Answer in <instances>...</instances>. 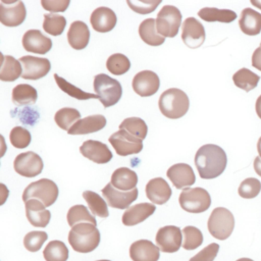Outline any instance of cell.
Instances as JSON below:
<instances>
[{
    "label": "cell",
    "mask_w": 261,
    "mask_h": 261,
    "mask_svg": "<svg viewBox=\"0 0 261 261\" xmlns=\"http://www.w3.org/2000/svg\"><path fill=\"white\" fill-rule=\"evenodd\" d=\"M102 195L106 199L107 204L116 209H126L129 207V205L137 200L138 198V189L135 188L134 190L123 192L115 189L111 182L107 184L102 189Z\"/></svg>",
    "instance_id": "5bb4252c"
},
{
    "label": "cell",
    "mask_w": 261,
    "mask_h": 261,
    "mask_svg": "<svg viewBox=\"0 0 261 261\" xmlns=\"http://www.w3.org/2000/svg\"><path fill=\"white\" fill-rule=\"evenodd\" d=\"M218 251L219 245L216 243H211L193 256L189 261H213L216 258Z\"/></svg>",
    "instance_id": "7dc6e473"
},
{
    "label": "cell",
    "mask_w": 261,
    "mask_h": 261,
    "mask_svg": "<svg viewBox=\"0 0 261 261\" xmlns=\"http://www.w3.org/2000/svg\"><path fill=\"white\" fill-rule=\"evenodd\" d=\"M147 198L158 205L165 204L171 197L172 191L168 182L162 177H155L150 179L145 188Z\"/></svg>",
    "instance_id": "ffe728a7"
},
{
    "label": "cell",
    "mask_w": 261,
    "mask_h": 261,
    "mask_svg": "<svg viewBox=\"0 0 261 261\" xmlns=\"http://www.w3.org/2000/svg\"><path fill=\"white\" fill-rule=\"evenodd\" d=\"M22 74V66L19 60L11 55H2L0 80L2 82H13Z\"/></svg>",
    "instance_id": "f546056e"
},
{
    "label": "cell",
    "mask_w": 261,
    "mask_h": 261,
    "mask_svg": "<svg viewBox=\"0 0 261 261\" xmlns=\"http://www.w3.org/2000/svg\"><path fill=\"white\" fill-rule=\"evenodd\" d=\"M25 215L29 222L36 227H45L51 219V213L39 200H29L25 203Z\"/></svg>",
    "instance_id": "603a6c76"
},
{
    "label": "cell",
    "mask_w": 261,
    "mask_h": 261,
    "mask_svg": "<svg viewBox=\"0 0 261 261\" xmlns=\"http://www.w3.org/2000/svg\"><path fill=\"white\" fill-rule=\"evenodd\" d=\"M66 25V18L59 14H44L43 30L52 36H59L63 33Z\"/></svg>",
    "instance_id": "ab89813d"
},
{
    "label": "cell",
    "mask_w": 261,
    "mask_h": 261,
    "mask_svg": "<svg viewBox=\"0 0 261 261\" xmlns=\"http://www.w3.org/2000/svg\"><path fill=\"white\" fill-rule=\"evenodd\" d=\"M198 16L208 22L220 21L231 22L237 18V13L230 9H219L215 7H204L198 11Z\"/></svg>",
    "instance_id": "4dcf8cb0"
},
{
    "label": "cell",
    "mask_w": 261,
    "mask_h": 261,
    "mask_svg": "<svg viewBox=\"0 0 261 261\" xmlns=\"http://www.w3.org/2000/svg\"><path fill=\"white\" fill-rule=\"evenodd\" d=\"M184 243L182 248L186 250H194L202 245L203 234L201 230L195 226L188 225L182 229Z\"/></svg>",
    "instance_id": "b9f144b4"
},
{
    "label": "cell",
    "mask_w": 261,
    "mask_h": 261,
    "mask_svg": "<svg viewBox=\"0 0 261 261\" xmlns=\"http://www.w3.org/2000/svg\"><path fill=\"white\" fill-rule=\"evenodd\" d=\"M232 81L238 88L249 92L257 87L260 81V76L252 70L243 67L232 75Z\"/></svg>",
    "instance_id": "d6a6232c"
},
{
    "label": "cell",
    "mask_w": 261,
    "mask_h": 261,
    "mask_svg": "<svg viewBox=\"0 0 261 261\" xmlns=\"http://www.w3.org/2000/svg\"><path fill=\"white\" fill-rule=\"evenodd\" d=\"M155 205L150 203H140L130 206L122 214V223L126 226L137 225L146 220L149 216H151L155 212Z\"/></svg>",
    "instance_id": "cb8c5ba5"
},
{
    "label": "cell",
    "mask_w": 261,
    "mask_h": 261,
    "mask_svg": "<svg viewBox=\"0 0 261 261\" xmlns=\"http://www.w3.org/2000/svg\"><path fill=\"white\" fill-rule=\"evenodd\" d=\"M22 66L21 77L24 80H39L47 75L51 69V63L47 58L24 55L19 58Z\"/></svg>",
    "instance_id": "7c38bea8"
},
{
    "label": "cell",
    "mask_w": 261,
    "mask_h": 261,
    "mask_svg": "<svg viewBox=\"0 0 261 261\" xmlns=\"http://www.w3.org/2000/svg\"><path fill=\"white\" fill-rule=\"evenodd\" d=\"M68 243L79 253H90L100 243V231L96 225L88 222L75 224L68 233Z\"/></svg>",
    "instance_id": "7a4b0ae2"
},
{
    "label": "cell",
    "mask_w": 261,
    "mask_h": 261,
    "mask_svg": "<svg viewBox=\"0 0 261 261\" xmlns=\"http://www.w3.org/2000/svg\"><path fill=\"white\" fill-rule=\"evenodd\" d=\"M22 46L28 52L46 54L52 48V40L39 30H29L22 36Z\"/></svg>",
    "instance_id": "ac0fdd59"
},
{
    "label": "cell",
    "mask_w": 261,
    "mask_h": 261,
    "mask_svg": "<svg viewBox=\"0 0 261 261\" xmlns=\"http://www.w3.org/2000/svg\"><path fill=\"white\" fill-rule=\"evenodd\" d=\"M90 22L96 32L108 33L114 29L117 22V16L115 12L109 7L101 6L92 12L90 16Z\"/></svg>",
    "instance_id": "44dd1931"
},
{
    "label": "cell",
    "mask_w": 261,
    "mask_h": 261,
    "mask_svg": "<svg viewBox=\"0 0 261 261\" xmlns=\"http://www.w3.org/2000/svg\"><path fill=\"white\" fill-rule=\"evenodd\" d=\"M69 0H41L44 9L51 12H63L69 5Z\"/></svg>",
    "instance_id": "c3c4849f"
},
{
    "label": "cell",
    "mask_w": 261,
    "mask_h": 261,
    "mask_svg": "<svg viewBox=\"0 0 261 261\" xmlns=\"http://www.w3.org/2000/svg\"><path fill=\"white\" fill-rule=\"evenodd\" d=\"M32 137L30 132L22 126H14L9 134L11 145L17 149H23L31 143Z\"/></svg>",
    "instance_id": "f6af8a7d"
},
{
    "label": "cell",
    "mask_w": 261,
    "mask_h": 261,
    "mask_svg": "<svg viewBox=\"0 0 261 261\" xmlns=\"http://www.w3.org/2000/svg\"><path fill=\"white\" fill-rule=\"evenodd\" d=\"M166 175L176 189H187L196 181L193 168L187 163L173 164L167 169Z\"/></svg>",
    "instance_id": "d6986e66"
},
{
    "label": "cell",
    "mask_w": 261,
    "mask_h": 261,
    "mask_svg": "<svg viewBox=\"0 0 261 261\" xmlns=\"http://www.w3.org/2000/svg\"><path fill=\"white\" fill-rule=\"evenodd\" d=\"M205 29L195 17H188L182 22L181 40L191 49L200 47L205 41Z\"/></svg>",
    "instance_id": "9a60e30c"
},
{
    "label": "cell",
    "mask_w": 261,
    "mask_h": 261,
    "mask_svg": "<svg viewBox=\"0 0 261 261\" xmlns=\"http://www.w3.org/2000/svg\"><path fill=\"white\" fill-rule=\"evenodd\" d=\"M13 167L16 173L24 177H35L39 175L43 168L44 163L42 158L33 151H28L18 154L14 161Z\"/></svg>",
    "instance_id": "30bf717a"
},
{
    "label": "cell",
    "mask_w": 261,
    "mask_h": 261,
    "mask_svg": "<svg viewBox=\"0 0 261 261\" xmlns=\"http://www.w3.org/2000/svg\"><path fill=\"white\" fill-rule=\"evenodd\" d=\"M180 207L190 213H201L211 205V197L203 188H187L178 197Z\"/></svg>",
    "instance_id": "52a82bcc"
},
{
    "label": "cell",
    "mask_w": 261,
    "mask_h": 261,
    "mask_svg": "<svg viewBox=\"0 0 261 261\" xmlns=\"http://www.w3.org/2000/svg\"><path fill=\"white\" fill-rule=\"evenodd\" d=\"M99 261H110V260H99Z\"/></svg>",
    "instance_id": "9f6ffc18"
},
{
    "label": "cell",
    "mask_w": 261,
    "mask_h": 261,
    "mask_svg": "<svg viewBox=\"0 0 261 261\" xmlns=\"http://www.w3.org/2000/svg\"><path fill=\"white\" fill-rule=\"evenodd\" d=\"M80 152L84 157L98 164L108 163L112 159V153L107 145L95 140L85 141L80 147Z\"/></svg>",
    "instance_id": "e0dca14e"
},
{
    "label": "cell",
    "mask_w": 261,
    "mask_h": 261,
    "mask_svg": "<svg viewBox=\"0 0 261 261\" xmlns=\"http://www.w3.org/2000/svg\"><path fill=\"white\" fill-rule=\"evenodd\" d=\"M108 141L119 156L138 154L143 149V140L134 137L123 129L113 133L109 137Z\"/></svg>",
    "instance_id": "9c48e42d"
},
{
    "label": "cell",
    "mask_w": 261,
    "mask_h": 261,
    "mask_svg": "<svg viewBox=\"0 0 261 261\" xmlns=\"http://www.w3.org/2000/svg\"><path fill=\"white\" fill-rule=\"evenodd\" d=\"M27 16V9L22 1H5L0 3V21L5 27H17Z\"/></svg>",
    "instance_id": "8fae6325"
},
{
    "label": "cell",
    "mask_w": 261,
    "mask_h": 261,
    "mask_svg": "<svg viewBox=\"0 0 261 261\" xmlns=\"http://www.w3.org/2000/svg\"><path fill=\"white\" fill-rule=\"evenodd\" d=\"M207 226L213 238L223 241L226 240L233 230L234 217L228 209L224 207H217L211 212Z\"/></svg>",
    "instance_id": "8992f818"
},
{
    "label": "cell",
    "mask_w": 261,
    "mask_h": 261,
    "mask_svg": "<svg viewBox=\"0 0 261 261\" xmlns=\"http://www.w3.org/2000/svg\"><path fill=\"white\" fill-rule=\"evenodd\" d=\"M132 86L139 96L150 97L159 89V76L152 70H142L134 76Z\"/></svg>",
    "instance_id": "2e32d148"
},
{
    "label": "cell",
    "mask_w": 261,
    "mask_h": 261,
    "mask_svg": "<svg viewBox=\"0 0 261 261\" xmlns=\"http://www.w3.org/2000/svg\"><path fill=\"white\" fill-rule=\"evenodd\" d=\"M106 118L101 114H94L80 119L67 132L69 135H87L101 130L106 125Z\"/></svg>",
    "instance_id": "484cf974"
},
{
    "label": "cell",
    "mask_w": 261,
    "mask_h": 261,
    "mask_svg": "<svg viewBox=\"0 0 261 261\" xmlns=\"http://www.w3.org/2000/svg\"><path fill=\"white\" fill-rule=\"evenodd\" d=\"M251 4H253L255 7L261 9V0H251Z\"/></svg>",
    "instance_id": "f5cc1de1"
},
{
    "label": "cell",
    "mask_w": 261,
    "mask_h": 261,
    "mask_svg": "<svg viewBox=\"0 0 261 261\" xmlns=\"http://www.w3.org/2000/svg\"><path fill=\"white\" fill-rule=\"evenodd\" d=\"M159 248L149 240H139L129 247V256L133 261H158Z\"/></svg>",
    "instance_id": "7402d4cb"
},
{
    "label": "cell",
    "mask_w": 261,
    "mask_h": 261,
    "mask_svg": "<svg viewBox=\"0 0 261 261\" xmlns=\"http://www.w3.org/2000/svg\"><path fill=\"white\" fill-rule=\"evenodd\" d=\"M83 198L87 202L91 212L94 215H96L98 217H102V218L108 217V215H109V211H108V207H107L108 204L99 194L88 190L83 193Z\"/></svg>",
    "instance_id": "836d02e7"
},
{
    "label": "cell",
    "mask_w": 261,
    "mask_h": 261,
    "mask_svg": "<svg viewBox=\"0 0 261 261\" xmlns=\"http://www.w3.org/2000/svg\"><path fill=\"white\" fill-rule=\"evenodd\" d=\"M255 110H256V113H257L258 117L261 119V95H260V96L257 98V100H256Z\"/></svg>",
    "instance_id": "816d5d0a"
},
{
    "label": "cell",
    "mask_w": 261,
    "mask_h": 261,
    "mask_svg": "<svg viewBox=\"0 0 261 261\" xmlns=\"http://www.w3.org/2000/svg\"><path fill=\"white\" fill-rule=\"evenodd\" d=\"M106 67L110 73L121 75L127 72L130 68V61L125 55L121 53H114L108 57Z\"/></svg>",
    "instance_id": "60d3db41"
},
{
    "label": "cell",
    "mask_w": 261,
    "mask_h": 261,
    "mask_svg": "<svg viewBox=\"0 0 261 261\" xmlns=\"http://www.w3.org/2000/svg\"><path fill=\"white\" fill-rule=\"evenodd\" d=\"M181 24V13L173 5H164L156 17V29L162 37L173 38Z\"/></svg>",
    "instance_id": "ba28073f"
},
{
    "label": "cell",
    "mask_w": 261,
    "mask_h": 261,
    "mask_svg": "<svg viewBox=\"0 0 261 261\" xmlns=\"http://www.w3.org/2000/svg\"><path fill=\"white\" fill-rule=\"evenodd\" d=\"M253 165H254L255 172H256L259 176H261V158H260V157H256V158L254 159Z\"/></svg>",
    "instance_id": "f907efd6"
},
{
    "label": "cell",
    "mask_w": 261,
    "mask_h": 261,
    "mask_svg": "<svg viewBox=\"0 0 261 261\" xmlns=\"http://www.w3.org/2000/svg\"><path fill=\"white\" fill-rule=\"evenodd\" d=\"M93 86L99 101L105 108L113 106L121 98L122 87L120 83L105 73L95 75Z\"/></svg>",
    "instance_id": "277c9868"
},
{
    "label": "cell",
    "mask_w": 261,
    "mask_h": 261,
    "mask_svg": "<svg viewBox=\"0 0 261 261\" xmlns=\"http://www.w3.org/2000/svg\"><path fill=\"white\" fill-rule=\"evenodd\" d=\"M67 41L70 47L75 50L85 49L90 41L88 25L82 20L72 21L67 32Z\"/></svg>",
    "instance_id": "d4e9b609"
},
{
    "label": "cell",
    "mask_w": 261,
    "mask_h": 261,
    "mask_svg": "<svg viewBox=\"0 0 261 261\" xmlns=\"http://www.w3.org/2000/svg\"><path fill=\"white\" fill-rule=\"evenodd\" d=\"M261 191V182L255 177L244 179L238 190L239 195L244 199H253L259 195Z\"/></svg>",
    "instance_id": "ee69618b"
},
{
    "label": "cell",
    "mask_w": 261,
    "mask_h": 261,
    "mask_svg": "<svg viewBox=\"0 0 261 261\" xmlns=\"http://www.w3.org/2000/svg\"><path fill=\"white\" fill-rule=\"evenodd\" d=\"M241 31L249 36H256L261 32V13L252 8H245L239 20Z\"/></svg>",
    "instance_id": "83f0119b"
},
{
    "label": "cell",
    "mask_w": 261,
    "mask_h": 261,
    "mask_svg": "<svg viewBox=\"0 0 261 261\" xmlns=\"http://www.w3.org/2000/svg\"><path fill=\"white\" fill-rule=\"evenodd\" d=\"M158 106L161 113L165 117L177 119L182 117L188 112L190 100L188 95L182 90L170 88L165 90L160 95Z\"/></svg>",
    "instance_id": "3957f363"
},
{
    "label": "cell",
    "mask_w": 261,
    "mask_h": 261,
    "mask_svg": "<svg viewBox=\"0 0 261 261\" xmlns=\"http://www.w3.org/2000/svg\"><path fill=\"white\" fill-rule=\"evenodd\" d=\"M110 182L115 189L127 192L136 188L138 184V175L130 168L119 167L111 174Z\"/></svg>",
    "instance_id": "4316f807"
},
{
    "label": "cell",
    "mask_w": 261,
    "mask_h": 261,
    "mask_svg": "<svg viewBox=\"0 0 261 261\" xmlns=\"http://www.w3.org/2000/svg\"><path fill=\"white\" fill-rule=\"evenodd\" d=\"M227 157L224 150L214 144H206L198 149L195 155V165L203 179L219 176L225 169Z\"/></svg>",
    "instance_id": "6da1fadb"
},
{
    "label": "cell",
    "mask_w": 261,
    "mask_h": 261,
    "mask_svg": "<svg viewBox=\"0 0 261 261\" xmlns=\"http://www.w3.org/2000/svg\"><path fill=\"white\" fill-rule=\"evenodd\" d=\"M237 261H254V260H252V259H250V258H240V259H238Z\"/></svg>",
    "instance_id": "11a10c76"
},
{
    "label": "cell",
    "mask_w": 261,
    "mask_h": 261,
    "mask_svg": "<svg viewBox=\"0 0 261 261\" xmlns=\"http://www.w3.org/2000/svg\"><path fill=\"white\" fill-rule=\"evenodd\" d=\"M48 234L42 230H33L28 232L23 238L24 248L30 252H37L47 241Z\"/></svg>",
    "instance_id": "7bdbcfd3"
},
{
    "label": "cell",
    "mask_w": 261,
    "mask_h": 261,
    "mask_svg": "<svg viewBox=\"0 0 261 261\" xmlns=\"http://www.w3.org/2000/svg\"><path fill=\"white\" fill-rule=\"evenodd\" d=\"M181 231L177 226L166 225L160 227L156 233V245L163 253H174L179 250L181 244Z\"/></svg>",
    "instance_id": "4fadbf2b"
},
{
    "label": "cell",
    "mask_w": 261,
    "mask_h": 261,
    "mask_svg": "<svg viewBox=\"0 0 261 261\" xmlns=\"http://www.w3.org/2000/svg\"><path fill=\"white\" fill-rule=\"evenodd\" d=\"M12 102L15 105H28L34 104L37 101V90L29 84H19L12 90Z\"/></svg>",
    "instance_id": "1f68e13d"
},
{
    "label": "cell",
    "mask_w": 261,
    "mask_h": 261,
    "mask_svg": "<svg viewBox=\"0 0 261 261\" xmlns=\"http://www.w3.org/2000/svg\"><path fill=\"white\" fill-rule=\"evenodd\" d=\"M257 150H258V154H259V157L261 158V137L259 138V140H258V143H257Z\"/></svg>",
    "instance_id": "db71d44e"
},
{
    "label": "cell",
    "mask_w": 261,
    "mask_h": 261,
    "mask_svg": "<svg viewBox=\"0 0 261 261\" xmlns=\"http://www.w3.org/2000/svg\"><path fill=\"white\" fill-rule=\"evenodd\" d=\"M119 129L126 130L134 137L144 140L147 137L148 126L146 122L140 117H127L119 124Z\"/></svg>",
    "instance_id": "f35d334b"
},
{
    "label": "cell",
    "mask_w": 261,
    "mask_h": 261,
    "mask_svg": "<svg viewBox=\"0 0 261 261\" xmlns=\"http://www.w3.org/2000/svg\"><path fill=\"white\" fill-rule=\"evenodd\" d=\"M139 35L146 44L150 46H160L164 43L165 38L162 37L156 29V20L147 18L139 25Z\"/></svg>",
    "instance_id": "f1b7e54d"
},
{
    "label": "cell",
    "mask_w": 261,
    "mask_h": 261,
    "mask_svg": "<svg viewBox=\"0 0 261 261\" xmlns=\"http://www.w3.org/2000/svg\"><path fill=\"white\" fill-rule=\"evenodd\" d=\"M260 47H261V43H260Z\"/></svg>",
    "instance_id": "6f0895ef"
},
{
    "label": "cell",
    "mask_w": 261,
    "mask_h": 261,
    "mask_svg": "<svg viewBox=\"0 0 261 261\" xmlns=\"http://www.w3.org/2000/svg\"><path fill=\"white\" fill-rule=\"evenodd\" d=\"M54 80L57 84V86L59 87V89L66 93L67 95H69L72 98H75L77 100H88V99H98V95L96 94H92V93H88L85 92L83 90H81L80 88L73 86L72 84H70L69 82H67L65 79L61 77L60 75H58L57 73H54Z\"/></svg>",
    "instance_id": "74e56055"
},
{
    "label": "cell",
    "mask_w": 261,
    "mask_h": 261,
    "mask_svg": "<svg viewBox=\"0 0 261 261\" xmlns=\"http://www.w3.org/2000/svg\"><path fill=\"white\" fill-rule=\"evenodd\" d=\"M59 190L57 185L49 178H41L31 182L22 193V201L35 199L42 202L46 207L55 203L58 198Z\"/></svg>",
    "instance_id": "5b68a950"
},
{
    "label": "cell",
    "mask_w": 261,
    "mask_h": 261,
    "mask_svg": "<svg viewBox=\"0 0 261 261\" xmlns=\"http://www.w3.org/2000/svg\"><path fill=\"white\" fill-rule=\"evenodd\" d=\"M129 8L140 14H147L151 13L156 9V7L161 3V1H126Z\"/></svg>",
    "instance_id": "bcb514c9"
},
{
    "label": "cell",
    "mask_w": 261,
    "mask_h": 261,
    "mask_svg": "<svg viewBox=\"0 0 261 261\" xmlns=\"http://www.w3.org/2000/svg\"><path fill=\"white\" fill-rule=\"evenodd\" d=\"M81 119V113L75 108L64 107L56 111L54 120L56 124L63 130L68 132L70 127Z\"/></svg>",
    "instance_id": "e575fe53"
},
{
    "label": "cell",
    "mask_w": 261,
    "mask_h": 261,
    "mask_svg": "<svg viewBox=\"0 0 261 261\" xmlns=\"http://www.w3.org/2000/svg\"><path fill=\"white\" fill-rule=\"evenodd\" d=\"M252 65L261 71V47L255 49L252 55Z\"/></svg>",
    "instance_id": "681fc988"
},
{
    "label": "cell",
    "mask_w": 261,
    "mask_h": 261,
    "mask_svg": "<svg viewBox=\"0 0 261 261\" xmlns=\"http://www.w3.org/2000/svg\"><path fill=\"white\" fill-rule=\"evenodd\" d=\"M68 249L61 241L54 240L48 243L43 251V256L46 261H67Z\"/></svg>",
    "instance_id": "d590c367"
},
{
    "label": "cell",
    "mask_w": 261,
    "mask_h": 261,
    "mask_svg": "<svg viewBox=\"0 0 261 261\" xmlns=\"http://www.w3.org/2000/svg\"><path fill=\"white\" fill-rule=\"evenodd\" d=\"M66 217H67V222L71 227L74 226L75 224L83 223V222L92 223L94 225L97 224L95 216L92 215L89 212L88 208L84 205H73L72 207H70Z\"/></svg>",
    "instance_id": "8d00e7d4"
}]
</instances>
